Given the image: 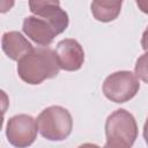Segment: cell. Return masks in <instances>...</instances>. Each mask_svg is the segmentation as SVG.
<instances>
[{
  "label": "cell",
  "instance_id": "10",
  "mask_svg": "<svg viewBox=\"0 0 148 148\" xmlns=\"http://www.w3.org/2000/svg\"><path fill=\"white\" fill-rule=\"evenodd\" d=\"M121 1H94L91 2V13L94 17L102 22L114 20L120 13Z\"/></svg>",
  "mask_w": 148,
  "mask_h": 148
},
{
  "label": "cell",
  "instance_id": "6",
  "mask_svg": "<svg viewBox=\"0 0 148 148\" xmlns=\"http://www.w3.org/2000/svg\"><path fill=\"white\" fill-rule=\"evenodd\" d=\"M30 10L40 18L46 20L57 31L61 34L68 25V15L60 8L59 1H30Z\"/></svg>",
  "mask_w": 148,
  "mask_h": 148
},
{
  "label": "cell",
  "instance_id": "5",
  "mask_svg": "<svg viewBox=\"0 0 148 148\" xmlns=\"http://www.w3.org/2000/svg\"><path fill=\"white\" fill-rule=\"evenodd\" d=\"M37 123L28 114H16L12 117L6 127L8 141L16 148L30 146L37 136Z\"/></svg>",
  "mask_w": 148,
  "mask_h": 148
},
{
  "label": "cell",
  "instance_id": "7",
  "mask_svg": "<svg viewBox=\"0 0 148 148\" xmlns=\"http://www.w3.org/2000/svg\"><path fill=\"white\" fill-rule=\"evenodd\" d=\"M56 54L60 68L65 71H77L84 61V52L75 39H62L57 44Z\"/></svg>",
  "mask_w": 148,
  "mask_h": 148
},
{
  "label": "cell",
  "instance_id": "13",
  "mask_svg": "<svg viewBox=\"0 0 148 148\" xmlns=\"http://www.w3.org/2000/svg\"><path fill=\"white\" fill-rule=\"evenodd\" d=\"M141 45H142V49L148 51V28L145 30L143 35H142V39H141Z\"/></svg>",
  "mask_w": 148,
  "mask_h": 148
},
{
  "label": "cell",
  "instance_id": "8",
  "mask_svg": "<svg viewBox=\"0 0 148 148\" xmlns=\"http://www.w3.org/2000/svg\"><path fill=\"white\" fill-rule=\"evenodd\" d=\"M23 31L35 43L47 46L58 35L54 28L44 18L37 16H28L23 21Z\"/></svg>",
  "mask_w": 148,
  "mask_h": 148
},
{
  "label": "cell",
  "instance_id": "9",
  "mask_svg": "<svg viewBox=\"0 0 148 148\" xmlns=\"http://www.w3.org/2000/svg\"><path fill=\"white\" fill-rule=\"evenodd\" d=\"M2 50L13 60H20L34 50L32 45L17 31H8L2 36Z\"/></svg>",
  "mask_w": 148,
  "mask_h": 148
},
{
  "label": "cell",
  "instance_id": "15",
  "mask_svg": "<svg viewBox=\"0 0 148 148\" xmlns=\"http://www.w3.org/2000/svg\"><path fill=\"white\" fill-rule=\"evenodd\" d=\"M143 138H145V140L148 145V118H147V120L145 123V126H143Z\"/></svg>",
  "mask_w": 148,
  "mask_h": 148
},
{
  "label": "cell",
  "instance_id": "16",
  "mask_svg": "<svg viewBox=\"0 0 148 148\" xmlns=\"http://www.w3.org/2000/svg\"><path fill=\"white\" fill-rule=\"evenodd\" d=\"M77 148H99L97 145H94V143H83L81 146H79Z\"/></svg>",
  "mask_w": 148,
  "mask_h": 148
},
{
  "label": "cell",
  "instance_id": "11",
  "mask_svg": "<svg viewBox=\"0 0 148 148\" xmlns=\"http://www.w3.org/2000/svg\"><path fill=\"white\" fill-rule=\"evenodd\" d=\"M135 75L148 83V52L139 57L135 64Z\"/></svg>",
  "mask_w": 148,
  "mask_h": 148
},
{
  "label": "cell",
  "instance_id": "1",
  "mask_svg": "<svg viewBox=\"0 0 148 148\" xmlns=\"http://www.w3.org/2000/svg\"><path fill=\"white\" fill-rule=\"evenodd\" d=\"M59 69L56 51L47 46L34 49L17 62L18 76L29 84H39L46 79L54 77Z\"/></svg>",
  "mask_w": 148,
  "mask_h": 148
},
{
  "label": "cell",
  "instance_id": "2",
  "mask_svg": "<svg viewBox=\"0 0 148 148\" xmlns=\"http://www.w3.org/2000/svg\"><path fill=\"white\" fill-rule=\"evenodd\" d=\"M37 125L40 134L45 139L61 141L71 134L73 120L68 110L59 105H52L39 113Z\"/></svg>",
  "mask_w": 148,
  "mask_h": 148
},
{
  "label": "cell",
  "instance_id": "12",
  "mask_svg": "<svg viewBox=\"0 0 148 148\" xmlns=\"http://www.w3.org/2000/svg\"><path fill=\"white\" fill-rule=\"evenodd\" d=\"M103 148H131V146H128L126 142L120 141V140L108 139L106 140V143L104 145Z\"/></svg>",
  "mask_w": 148,
  "mask_h": 148
},
{
  "label": "cell",
  "instance_id": "3",
  "mask_svg": "<svg viewBox=\"0 0 148 148\" xmlns=\"http://www.w3.org/2000/svg\"><path fill=\"white\" fill-rule=\"evenodd\" d=\"M140 83L136 75L128 71L114 72L103 83V92L112 102L124 103L133 98L139 91Z\"/></svg>",
  "mask_w": 148,
  "mask_h": 148
},
{
  "label": "cell",
  "instance_id": "14",
  "mask_svg": "<svg viewBox=\"0 0 148 148\" xmlns=\"http://www.w3.org/2000/svg\"><path fill=\"white\" fill-rule=\"evenodd\" d=\"M138 7L146 14H148V1H136Z\"/></svg>",
  "mask_w": 148,
  "mask_h": 148
},
{
  "label": "cell",
  "instance_id": "4",
  "mask_svg": "<svg viewBox=\"0 0 148 148\" xmlns=\"http://www.w3.org/2000/svg\"><path fill=\"white\" fill-rule=\"evenodd\" d=\"M108 139H116L132 146L138 136V126L134 117L126 110L119 109L112 112L105 123Z\"/></svg>",
  "mask_w": 148,
  "mask_h": 148
}]
</instances>
